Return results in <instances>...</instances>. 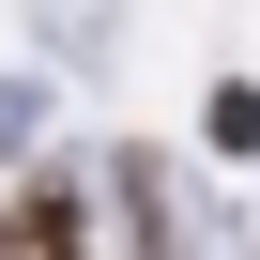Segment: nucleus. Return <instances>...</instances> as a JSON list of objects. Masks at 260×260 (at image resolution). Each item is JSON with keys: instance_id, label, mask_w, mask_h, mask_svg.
Returning <instances> with one entry per match:
<instances>
[{"instance_id": "nucleus-2", "label": "nucleus", "mask_w": 260, "mask_h": 260, "mask_svg": "<svg viewBox=\"0 0 260 260\" xmlns=\"http://www.w3.org/2000/svg\"><path fill=\"white\" fill-rule=\"evenodd\" d=\"M107 214H122V245H138V260H184V199H169L153 153H107Z\"/></svg>"}, {"instance_id": "nucleus-4", "label": "nucleus", "mask_w": 260, "mask_h": 260, "mask_svg": "<svg viewBox=\"0 0 260 260\" xmlns=\"http://www.w3.org/2000/svg\"><path fill=\"white\" fill-rule=\"evenodd\" d=\"M31 122H46V92H31V77H0V153H16Z\"/></svg>"}, {"instance_id": "nucleus-1", "label": "nucleus", "mask_w": 260, "mask_h": 260, "mask_svg": "<svg viewBox=\"0 0 260 260\" xmlns=\"http://www.w3.org/2000/svg\"><path fill=\"white\" fill-rule=\"evenodd\" d=\"M0 260H92V184H77V169L0 184Z\"/></svg>"}, {"instance_id": "nucleus-3", "label": "nucleus", "mask_w": 260, "mask_h": 260, "mask_svg": "<svg viewBox=\"0 0 260 260\" xmlns=\"http://www.w3.org/2000/svg\"><path fill=\"white\" fill-rule=\"evenodd\" d=\"M199 138H214L230 169H260V77H214V92H199Z\"/></svg>"}]
</instances>
